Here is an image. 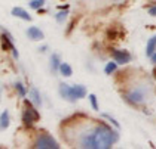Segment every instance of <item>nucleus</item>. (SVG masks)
<instances>
[{"instance_id":"nucleus-22","label":"nucleus","mask_w":156,"mask_h":149,"mask_svg":"<svg viewBox=\"0 0 156 149\" xmlns=\"http://www.w3.org/2000/svg\"><path fill=\"white\" fill-rule=\"evenodd\" d=\"M152 61H153V64H156V53L152 55Z\"/></svg>"},{"instance_id":"nucleus-17","label":"nucleus","mask_w":156,"mask_h":149,"mask_svg":"<svg viewBox=\"0 0 156 149\" xmlns=\"http://www.w3.org/2000/svg\"><path fill=\"white\" fill-rule=\"evenodd\" d=\"M15 89H16V92H18V94H20L21 98H24L25 94H27V90H25L23 83H16V84H15Z\"/></svg>"},{"instance_id":"nucleus-14","label":"nucleus","mask_w":156,"mask_h":149,"mask_svg":"<svg viewBox=\"0 0 156 149\" xmlns=\"http://www.w3.org/2000/svg\"><path fill=\"white\" fill-rule=\"evenodd\" d=\"M60 56L58 55H52L51 56V68H52V71H58L60 69Z\"/></svg>"},{"instance_id":"nucleus-12","label":"nucleus","mask_w":156,"mask_h":149,"mask_svg":"<svg viewBox=\"0 0 156 149\" xmlns=\"http://www.w3.org/2000/svg\"><path fill=\"white\" fill-rule=\"evenodd\" d=\"M30 99L33 101V103H36L37 106H40L42 99H40V93H39L37 89H31V90H30Z\"/></svg>"},{"instance_id":"nucleus-13","label":"nucleus","mask_w":156,"mask_h":149,"mask_svg":"<svg viewBox=\"0 0 156 149\" xmlns=\"http://www.w3.org/2000/svg\"><path fill=\"white\" fill-rule=\"evenodd\" d=\"M60 72H61V75H64V77H70V75L73 74V69L69 64H61L60 65Z\"/></svg>"},{"instance_id":"nucleus-21","label":"nucleus","mask_w":156,"mask_h":149,"mask_svg":"<svg viewBox=\"0 0 156 149\" xmlns=\"http://www.w3.org/2000/svg\"><path fill=\"white\" fill-rule=\"evenodd\" d=\"M149 13H150L152 16H156V5L155 6H152V8L149 9Z\"/></svg>"},{"instance_id":"nucleus-19","label":"nucleus","mask_w":156,"mask_h":149,"mask_svg":"<svg viewBox=\"0 0 156 149\" xmlns=\"http://www.w3.org/2000/svg\"><path fill=\"white\" fill-rule=\"evenodd\" d=\"M67 15H69V12H67V11L58 12V13H57V16H55V19H57L58 22H62V21L66 19V16H67Z\"/></svg>"},{"instance_id":"nucleus-8","label":"nucleus","mask_w":156,"mask_h":149,"mask_svg":"<svg viewBox=\"0 0 156 149\" xmlns=\"http://www.w3.org/2000/svg\"><path fill=\"white\" fill-rule=\"evenodd\" d=\"M128 101L132 103H140L144 101V93L140 90V89H135L132 90L129 94H128Z\"/></svg>"},{"instance_id":"nucleus-10","label":"nucleus","mask_w":156,"mask_h":149,"mask_svg":"<svg viewBox=\"0 0 156 149\" xmlns=\"http://www.w3.org/2000/svg\"><path fill=\"white\" fill-rule=\"evenodd\" d=\"M155 50H156V35H153V37H150V40L147 41V47H146V55L152 58V55L155 53Z\"/></svg>"},{"instance_id":"nucleus-2","label":"nucleus","mask_w":156,"mask_h":149,"mask_svg":"<svg viewBox=\"0 0 156 149\" xmlns=\"http://www.w3.org/2000/svg\"><path fill=\"white\" fill-rule=\"evenodd\" d=\"M60 93L64 99L74 102V101H77V99L85 98L86 87H85V86H67V84H61Z\"/></svg>"},{"instance_id":"nucleus-16","label":"nucleus","mask_w":156,"mask_h":149,"mask_svg":"<svg viewBox=\"0 0 156 149\" xmlns=\"http://www.w3.org/2000/svg\"><path fill=\"white\" fill-rule=\"evenodd\" d=\"M43 5H45V0H31V2H30V8L34 9V11H36V9H40Z\"/></svg>"},{"instance_id":"nucleus-5","label":"nucleus","mask_w":156,"mask_h":149,"mask_svg":"<svg viewBox=\"0 0 156 149\" xmlns=\"http://www.w3.org/2000/svg\"><path fill=\"white\" fill-rule=\"evenodd\" d=\"M112 56L113 59L120 64V65H123V64H128L129 61H131V55L126 52V50H113L112 52Z\"/></svg>"},{"instance_id":"nucleus-1","label":"nucleus","mask_w":156,"mask_h":149,"mask_svg":"<svg viewBox=\"0 0 156 149\" xmlns=\"http://www.w3.org/2000/svg\"><path fill=\"white\" fill-rule=\"evenodd\" d=\"M118 140H119L118 131L112 130L106 124H100L95 128L82 134L80 145H82V148L88 149H107L112 148Z\"/></svg>"},{"instance_id":"nucleus-18","label":"nucleus","mask_w":156,"mask_h":149,"mask_svg":"<svg viewBox=\"0 0 156 149\" xmlns=\"http://www.w3.org/2000/svg\"><path fill=\"white\" fill-rule=\"evenodd\" d=\"M89 102H91V106H92L94 111H98V109H100V108H98V102H97L95 94H89Z\"/></svg>"},{"instance_id":"nucleus-20","label":"nucleus","mask_w":156,"mask_h":149,"mask_svg":"<svg viewBox=\"0 0 156 149\" xmlns=\"http://www.w3.org/2000/svg\"><path fill=\"white\" fill-rule=\"evenodd\" d=\"M103 117H104V118H107V120H110V121H112V123H113V124H115V126H116V127H119V123H118V121H116V120H115V118H112V117H110V115L104 114V115H103Z\"/></svg>"},{"instance_id":"nucleus-4","label":"nucleus","mask_w":156,"mask_h":149,"mask_svg":"<svg viewBox=\"0 0 156 149\" xmlns=\"http://www.w3.org/2000/svg\"><path fill=\"white\" fill-rule=\"evenodd\" d=\"M37 120H39V112H37L34 108L27 106L24 109V112H23V121H24V124L31 126L33 123H36Z\"/></svg>"},{"instance_id":"nucleus-11","label":"nucleus","mask_w":156,"mask_h":149,"mask_svg":"<svg viewBox=\"0 0 156 149\" xmlns=\"http://www.w3.org/2000/svg\"><path fill=\"white\" fill-rule=\"evenodd\" d=\"M9 126V112L8 111H3L0 115V130H5Z\"/></svg>"},{"instance_id":"nucleus-7","label":"nucleus","mask_w":156,"mask_h":149,"mask_svg":"<svg viewBox=\"0 0 156 149\" xmlns=\"http://www.w3.org/2000/svg\"><path fill=\"white\" fill-rule=\"evenodd\" d=\"M27 35H28V38H31V40H43L45 38V34H43V31L40 30V28H37V27H30L28 30H27Z\"/></svg>"},{"instance_id":"nucleus-9","label":"nucleus","mask_w":156,"mask_h":149,"mask_svg":"<svg viewBox=\"0 0 156 149\" xmlns=\"http://www.w3.org/2000/svg\"><path fill=\"white\" fill-rule=\"evenodd\" d=\"M12 15H13V16L21 18V19H24V21H31L30 13H28L27 11H24L23 8H13V9H12Z\"/></svg>"},{"instance_id":"nucleus-15","label":"nucleus","mask_w":156,"mask_h":149,"mask_svg":"<svg viewBox=\"0 0 156 149\" xmlns=\"http://www.w3.org/2000/svg\"><path fill=\"white\" fill-rule=\"evenodd\" d=\"M116 68H118V62L115 61V62H108L107 65H106V68H104V72L107 74V75H110V74H113L115 71H116Z\"/></svg>"},{"instance_id":"nucleus-6","label":"nucleus","mask_w":156,"mask_h":149,"mask_svg":"<svg viewBox=\"0 0 156 149\" xmlns=\"http://www.w3.org/2000/svg\"><path fill=\"white\" fill-rule=\"evenodd\" d=\"M2 45H3V49H11L12 50V53H13V56L15 58H18V50L15 49V46H13V43H12V37H11V34L9 33H5V34L2 35Z\"/></svg>"},{"instance_id":"nucleus-3","label":"nucleus","mask_w":156,"mask_h":149,"mask_svg":"<svg viewBox=\"0 0 156 149\" xmlns=\"http://www.w3.org/2000/svg\"><path fill=\"white\" fill-rule=\"evenodd\" d=\"M36 148L39 149H58L60 145L55 139L49 134H40L36 140Z\"/></svg>"}]
</instances>
